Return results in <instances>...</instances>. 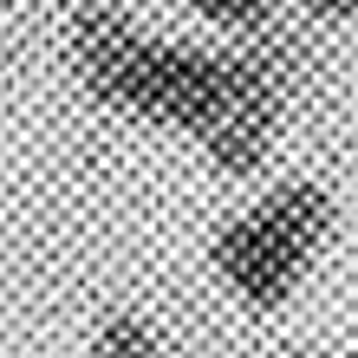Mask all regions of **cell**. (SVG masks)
Returning <instances> with one entry per match:
<instances>
[{"mask_svg": "<svg viewBox=\"0 0 358 358\" xmlns=\"http://www.w3.org/2000/svg\"><path fill=\"white\" fill-rule=\"evenodd\" d=\"M202 20H215V27H261L273 13V0H189Z\"/></svg>", "mask_w": 358, "mask_h": 358, "instance_id": "52a82bcc", "label": "cell"}, {"mask_svg": "<svg viewBox=\"0 0 358 358\" xmlns=\"http://www.w3.org/2000/svg\"><path fill=\"white\" fill-rule=\"evenodd\" d=\"M215 267H222V280L235 287L248 306H280L287 293L300 287L306 255H300V248H293L280 228H273L261 208H255V215L228 222L222 235H215Z\"/></svg>", "mask_w": 358, "mask_h": 358, "instance_id": "3957f363", "label": "cell"}, {"mask_svg": "<svg viewBox=\"0 0 358 358\" xmlns=\"http://www.w3.org/2000/svg\"><path fill=\"white\" fill-rule=\"evenodd\" d=\"M143 46H150V39H143L124 13H111V7H85L72 20V66H78V78H85V92L98 104H117L124 111L131 78L143 66Z\"/></svg>", "mask_w": 358, "mask_h": 358, "instance_id": "277c9868", "label": "cell"}, {"mask_svg": "<svg viewBox=\"0 0 358 358\" xmlns=\"http://www.w3.org/2000/svg\"><path fill=\"white\" fill-rule=\"evenodd\" d=\"M92 358H170V352H163V339L137 320V313H117V320H104Z\"/></svg>", "mask_w": 358, "mask_h": 358, "instance_id": "8992f818", "label": "cell"}, {"mask_svg": "<svg viewBox=\"0 0 358 358\" xmlns=\"http://www.w3.org/2000/svg\"><path fill=\"white\" fill-rule=\"evenodd\" d=\"M228 85V52H202V46H143V66L131 78V98L124 111L143 124H176V131L196 137L222 104Z\"/></svg>", "mask_w": 358, "mask_h": 358, "instance_id": "7a4b0ae2", "label": "cell"}, {"mask_svg": "<svg viewBox=\"0 0 358 358\" xmlns=\"http://www.w3.org/2000/svg\"><path fill=\"white\" fill-rule=\"evenodd\" d=\"M261 215L313 261V255H320V241H326V228H332V196H326L320 182H280V189H267V196H261Z\"/></svg>", "mask_w": 358, "mask_h": 358, "instance_id": "5b68a950", "label": "cell"}, {"mask_svg": "<svg viewBox=\"0 0 358 358\" xmlns=\"http://www.w3.org/2000/svg\"><path fill=\"white\" fill-rule=\"evenodd\" d=\"M306 13H320V20H345V13H358V0H300Z\"/></svg>", "mask_w": 358, "mask_h": 358, "instance_id": "ba28073f", "label": "cell"}, {"mask_svg": "<svg viewBox=\"0 0 358 358\" xmlns=\"http://www.w3.org/2000/svg\"><path fill=\"white\" fill-rule=\"evenodd\" d=\"M287 358H320V352H287Z\"/></svg>", "mask_w": 358, "mask_h": 358, "instance_id": "9c48e42d", "label": "cell"}, {"mask_svg": "<svg viewBox=\"0 0 358 358\" xmlns=\"http://www.w3.org/2000/svg\"><path fill=\"white\" fill-rule=\"evenodd\" d=\"M287 92H293V46L287 39H255V46L228 52L222 104H215V117L196 131L208 163L228 170V176H255L267 163V150H273Z\"/></svg>", "mask_w": 358, "mask_h": 358, "instance_id": "6da1fadb", "label": "cell"}]
</instances>
